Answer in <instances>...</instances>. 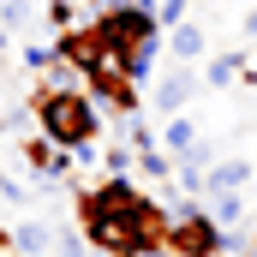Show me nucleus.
<instances>
[{
    "instance_id": "obj_1",
    "label": "nucleus",
    "mask_w": 257,
    "mask_h": 257,
    "mask_svg": "<svg viewBox=\"0 0 257 257\" xmlns=\"http://www.w3.org/2000/svg\"><path fill=\"white\" fill-rule=\"evenodd\" d=\"M30 114H36V132H42L54 150H78V156H84V150L102 138V114H96V102H90L84 90H42V84H36Z\"/></svg>"
},
{
    "instance_id": "obj_2",
    "label": "nucleus",
    "mask_w": 257,
    "mask_h": 257,
    "mask_svg": "<svg viewBox=\"0 0 257 257\" xmlns=\"http://www.w3.org/2000/svg\"><path fill=\"white\" fill-rule=\"evenodd\" d=\"M90 30H96V42L108 48V60H120V54H132V48L156 42V36H168V30L156 24V12H144V6H132V0L102 6V18H96Z\"/></svg>"
},
{
    "instance_id": "obj_3",
    "label": "nucleus",
    "mask_w": 257,
    "mask_h": 257,
    "mask_svg": "<svg viewBox=\"0 0 257 257\" xmlns=\"http://www.w3.org/2000/svg\"><path fill=\"white\" fill-rule=\"evenodd\" d=\"M168 251H174V257H227V233H221V227L209 221L203 197H186V209L174 215Z\"/></svg>"
},
{
    "instance_id": "obj_4",
    "label": "nucleus",
    "mask_w": 257,
    "mask_h": 257,
    "mask_svg": "<svg viewBox=\"0 0 257 257\" xmlns=\"http://www.w3.org/2000/svg\"><path fill=\"white\" fill-rule=\"evenodd\" d=\"M84 90L96 96V102H108V114H120V120H132L138 108H144V96H138V84H132L126 72L114 60H102V66H90L84 72Z\"/></svg>"
},
{
    "instance_id": "obj_5",
    "label": "nucleus",
    "mask_w": 257,
    "mask_h": 257,
    "mask_svg": "<svg viewBox=\"0 0 257 257\" xmlns=\"http://www.w3.org/2000/svg\"><path fill=\"white\" fill-rule=\"evenodd\" d=\"M203 90V72L197 66H168L162 78H156V120H180L186 108H192V96Z\"/></svg>"
},
{
    "instance_id": "obj_6",
    "label": "nucleus",
    "mask_w": 257,
    "mask_h": 257,
    "mask_svg": "<svg viewBox=\"0 0 257 257\" xmlns=\"http://www.w3.org/2000/svg\"><path fill=\"white\" fill-rule=\"evenodd\" d=\"M138 203H144L138 180H108L102 174V186H90V192L78 197V215H132Z\"/></svg>"
},
{
    "instance_id": "obj_7",
    "label": "nucleus",
    "mask_w": 257,
    "mask_h": 257,
    "mask_svg": "<svg viewBox=\"0 0 257 257\" xmlns=\"http://www.w3.org/2000/svg\"><path fill=\"white\" fill-rule=\"evenodd\" d=\"M54 54H60L66 66H78V72H90V66L108 60V48L96 42V30H90V24H72V30H60V36H54Z\"/></svg>"
},
{
    "instance_id": "obj_8",
    "label": "nucleus",
    "mask_w": 257,
    "mask_h": 257,
    "mask_svg": "<svg viewBox=\"0 0 257 257\" xmlns=\"http://www.w3.org/2000/svg\"><path fill=\"white\" fill-rule=\"evenodd\" d=\"M245 72H251V48H221L203 60V90H233L245 84Z\"/></svg>"
},
{
    "instance_id": "obj_9",
    "label": "nucleus",
    "mask_w": 257,
    "mask_h": 257,
    "mask_svg": "<svg viewBox=\"0 0 257 257\" xmlns=\"http://www.w3.org/2000/svg\"><path fill=\"white\" fill-rule=\"evenodd\" d=\"M257 180V168H251V156H221L209 174H203V197H221V192H245Z\"/></svg>"
},
{
    "instance_id": "obj_10",
    "label": "nucleus",
    "mask_w": 257,
    "mask_h": 257,
    "mask_svg": "<svg viewBox=\"0 0 257 257\" xmlns=\"http://www.w3.org/2000/svg\"><path fill=\"white\" fill-rule=\"evenodd\" d=\"M24 162H30L42 180H66V174H72V162H78V150H54V144L36 132V138H24Z\"/></svg>"
},
{
    "instance_id": "obj_11",
    "label": "nucleus",
    "mask_w": 257,
    "mask_h": 257,
    "mask_svg": "<svg viewBox=\"0 0 257 257\" xmlns=\"http://www.w3.org/2000/svg\"><path fill=\"white\" fill-rule=\"evenodd\" d=\"M168 54H174L180 66H197L203 54H209V30H203L197 18H186L180 30H168Z\"/></svg>"
},
{
    "instance_id": "obj_12",
    "label": "nucleus",
    "mask_w": 257,
    "mask_h": 257,
    "mask_svg": "<svg viewBox=\"0 0 257 257\" xmlns=\"http://www.w3.org/2000/svg\"><path fill=\"white\" fill-rule=\"evenodd\" d=\"M203 209H209V221H215L221 233H239V227H245V215H251L245 192H221V197H203Z\"/></svg>"
},
{
    "instance_id": "obj_13",
    "label": "nucleus",
    "mask_w": 257,
    "mask_h": 257,
    "mask_svg": "<svg viewBox=\"0 0 257 257\" xmlns=\"http://www.w3.org/2000/svg\"><path fill=\"white\" fill-rule=\"evenodd\" d=\"M48 251H54V227H48V221L30 215V221L12 227V257H48Z\"/></svg>"
},
{
    "instance_id": "obj_14",
    "label": "nucleus",
    "mask_w": 257,
    "mask_h": 257,
    "mask_svg": "<svg viewBox=\"0 0 257 257\" xmlns=\"http://www.w3.org/2000/svg\"><path fill=\"white\" fill-rule=\"evenodd\" d=\"M197 144H203V132H197V120L192 114H180V120H162V150L180 162V156H192Z\"/></svg>"
},
{
    "instance_id": "obj_15",
    "label": "nucleus",
    "mask_w": 257,
    "mask_h": 257,
    "mask_svg": "<svg viewBox=\"0 0 257 257\" xmlns=\"http://www.w3.org/2000/svg\"><path fill=\"white\" fill-rule=\"evenodd\" d=\"M162 48H168V42H162V36H156V42H144V48H132V54H120V72H126L132 84H144V78H150V72H156V60H162Z\"/></svg>"
},
{
    "instance_id": "obj_16",
    "label": "nucleus",
    "mask_w": 257,
    "mask_h": 257,
    "mask_svg": "<svg viewBox=\"0 0 257 257\" xmlns=\"http://www.w3.org/2000/svg\"><path fill=\"white\" fill-rule=\"evenodd\" d=\"M42 90H84V72L66 66V60H54L48 72H42ZM84 96H90V90H84Z\"/></svg>"
},
{
    "instance_id": "obj_17",
    "label": "nucleus",
    "mask_w": 257,
    "mask_h": 257,
    "mask_svg": "<svg viewBox=\"0 0 257 257\" xmlns=\"http://www.w3.org/2000/svg\"><path fill=\"white\" fill-rule=\"evenodd\" d=\"M138 168H144L156 186H174V156H168V150H144V156H138Z\"/></svg>"
},
{
    "instance_id": "obj_18",
    "label": "nucleus",
    "mask_w": 257,
    "mask_h": 257,
    "mask_svg": "<svg viewBox=\"0 0 257 257\" xmlns=\"http://www.w3.org/2000/svg\"><path fill=\"white\" fill-rule=\"evenodd\" d=\"M132 162H138V150H132V144H108L102 174H108V180H132Z\"/></svg>"
},
{
    "instance_id": "obj_19",
    "label": "nucleus",
    "mask_w": 257,
    "mask_h": 257,
    "mask_svg": "<svg viewBox=\"0 0 257 257\" xmlns=\"http://www.w3.org/2000/svg\"><path fill=\"white\" fill-rule=\"evenodd\" d=\"M186 18H192V0H156V24L162 30H180Z\"/></svg>"
},
{
    "instance_id": "obj_20",
    "label": "nucleus",
    "mask_w": 257,
    "mask_h": 257,
    "mask_svg": "<svg viewBox=\"0 0 257 257\" xmlns=\"http://www.w3.org/2000/svg\"><path fill=\"white\" fill-rule=\"evenodd\" d=\"M30 24V0H0V30H24Z\"/></svg>"
},
{
    "instance_id": "obj_21",
    "label": "nucleus",
    "mask_w": 257,
    "mask_h": 257,
    "mask_svg": "<svg viewBox=\"0 0 257 257\" xmlns=\"http://www.w3.org/2000/svg\"><path fill=\"white\" fill-rule=\"evenodd\" d=\"M54 60H60V54H54V42H24V66H30V72H48Z\"/></svg>"
},
{
    "instance_id": "obj_22",
    "label": "nucleus",
    "mask_w": 257,
    "mask_h": 257,
    "mask_svg": "<svg viewBox=\"0 0 257 257\" xmlns=\"http://www.w3.org/2000/svg\"><path fill=\"white\" fill-rule=\"evenodd\" d=\"M84 251H90V239H84L78 227H72V233H60V239H54V257H84Z\"/></svg>"
},
{
    "instance_id": "obj_23",
    "label": "nucleus",
    "mask_w": 257,
    "mask_h": 257,
    "mask_svg": "<svg viewBox=\"0 0 257 257\" xmlns=\"http://www.w3.org/2000/svg\"><path fill=\"white\" fill-rule=\"evenodd\" d=\"M6 60H12V30H0V72H6Z\"/></svg>"
},
{
    "instance_id": "obj_24",
    "label": "nucleus",
    "mask_w": 257,
    "mask_h": 257,
    "mask_svg": "<svg viewBox=\"0 0 257 257\" xmlns=\"http://www.w3.org/2000/svg\"><path fill=\"white\" fill-rule=\"evenodd\" d=\"M239 30H245V42H257V6L245 12V24H239Z\"/></svg>"
},
{
    "instance_id": "obj_25",
    "label": "nucleus",
    "mask_w": 257,
    "mask_h": 257,
    "mask_svg": "<svg viewBox=\"0 0 257 257\" xmlns=\"http://www.w3.org/2000/svg\"><path fill=\"white\" fill-rule=\"evenodd\" d=\"M6 251H12V227H0V257H6Z\"/></svg>"
},
{
    "instance_id": "obj_26",
    "label": "nucleus",
    "mask_w": 257,
    "mask_h": 257,
    "mask_svg": "<svg viewBox=\"0 0 257 257\" xmlns=\"http://www.w3.org/2000/svg\"><path fill=\"white\" fill-rule=\"evenodd\" d=\"M245 233H251V239H257V203H251V215H245Z\"/></svg>"
},
{
    "instance_id": "obj_27",
    "label": "nucleus",
    "mask_w": 257,
    "mask_h": 257,
    "mask_svg": "<svg viewBox=\"0 0 257 257\" xmlns=\"http://www.w3.org/2000/svg\"><path fill=\"white\" fill-rule=\"evenodd\" d=\"M203 6H221V0H203Z\"/></svg>"
},
{
    "instance_id": "obj_28",
    "label": "nucleus",
    "mask_w": 257,
    "mask_h": 257,
    "mask_svg": "<svg viewBox=\"0 0 257 257\" xmlns=\"http://www.w3.org/2000/svg\"><path fill=\"white\" fill-rule=\"evenodd\" d=\"M120 257H138V251H120Z\"/></svg>"
},
{
    "instance_id": "obj_29",
    "label": "nucleus",
    "mask_w": 257,
    "mask_h": 257,
    "mask_svg": "<svg viewBox=\"0 0 257 257\" xmlns=\"http://www.w3.org/2000/svg\"><path fill=\"white\" fill-rule=\"evenodd\" d=\"M102 6H114V0H102Z\"/></svg>"
}]
</instances>
